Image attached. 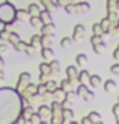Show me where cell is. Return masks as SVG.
I'll return each instance as SVG.
<instances>
[{
  "instance_id": "cell-3",
  "label": "cell",
  "mask_w": 119,
  "mask_h": 124,
  "mask_svg": "<svg viewBox=\"0 0 119 124\" xmlns=\"http://www.w3.org/2000/svg\"><path fill=\"white\" fill-rule=\"evenodd\" d=\"M86 62H87V58L84 56V54H78L77 56V64L78 65H84Z\"/></svg>"
},
{
  "instance_id": "cell-11",
  "label": "cell",
  "mask_w": 119,
  "mask_h": 124,
  "mask_svg": "<svg viewBox=\"0 0 119 124\" xmlns=\"http://www.w3.org/2000/svg\"><path fill=\"white\" fill-rule=\"evenodd\" d=\"M91 118H92V120H99V116H98L97 114H91Z\"/></svg>"
},
{
  "instance_id": "cell-1",
  "label": "cell",
  "mask_w": 119,
  "mask_h": 124,
  "mask_svg": "<svg viewBox=\"0 0 119 124\" xmlns=\"http://www.w3.org/2000/svg\"><path fill=\"white\" fill-rule=\"evenodd\" d=\"M115 88H116V82H115V80H105V83H104V89L107 91V92L113 91Z\"/></svg>"
},
{
  "instance_id": "cell-4",
  "label": "cell",
  "mask_w": 119,
  "mask_h": 124,
  "mask_svg": "<svg viewBox=\"0 0 119 124\" xmlns=\"http://www.w3.org/2000/svg\"><path fill=\"white\" fill-rule=\"evenodd\" d=\"M99 82H101L99 76H92V77H91V83H92L93 86H98V85H99Z\"/></svg>"
},
{
  "instance_id": "cell-10",
  "label": "cell",
  "mask_w": 119,
  "mask_h": 124,
  "mask_svg": "<svg viewBox=\"0 0 119 124\" xmlns=\"http://www.w3.org/2000/svg\"><path fill=\"white\" fill-rule=\"evenodd\" d=\"M93 32H95V33H101V26H99V24H95V26H93Z\"/></svg>"
},
{
  "instance_id": "cell-12",
  "label": "cell",
  "mask_w": 119,
  "mask_h": 124,
  "mask_svg": "<svg viewBox=\"0 0 119 124\" xmlns=\"http://www.w3.org/2000/svg\"><path fill=\"white\" fill-rule=\"evenodd\" d=\"M6 52V46L3 44V46H0V53H5Z\"/></svg>"
},
{
  "instance_id": "cell-8",
  "label": "cell",
  "mask_w": 119,
  "mask_h": 124,
  "mask_svg": "<svg viewBox=\"0 0 119 124\" xmlns=\"http://www.w3.org/2000/svg\"><path fill=\"white\" fill-rule=\"evenodd\" d=\"M110 71L113 73V74H119V65H113L110 68Z\"/></svg>"
},
{
  "instance_id": "cell-6",
  "label": "cell",
  "mask_w": 119,
  "mask_h": 124,
  "mask_svg": "<svg viewBox=\"0 0 119 124\" xmlns=\"http://www.w3.org/2000/svg\"><path fill=\"white\" fill-rule=\"evenodd\" d=\"M60 46L62 47H70L71 46V38H63L62 42H60Z\"/></svg>"
},
{
  "instance_id": "cell-9",
  "label": "cell",
  "mask_w": 119,
  "mask_h": 124,
  "mask_svg": "<svg viewBox=\"0 0 119 124\" xmlns=\"http://www.w3.org/2000/svg\"><path fill=\"white\" fill-rule=\"evenodd\" d=\"M87 76H89V73H87V71H81V73H80V80L87 79Z\"/></svg>"
},
{
  "instance_id": "cell-5",
  "label": "cell",
  "mask_w": 119,
  "mask_h": 124,
  "mask_svg": "<svg viewBox=\"0 0 119 124\" xmlns=\"http://www.w3.org/2000/svg\"><path fill=\"white\" fill-rule=\"evenodd\" d=\"M66 73L70 74V77H76V76H77V70H76L74 67H70V68L66 70Z\"/></svg>"
},
{
  "instance_id": "cell-2",
  "label": "cell",
  "mask_w": 119,
  "mask_h": 124,
  "mask_svg": "<svg viewBox=\"0 0 119 124\" xmlns=\"http://www.w3.org/2000/svg\"><path fill=\"white\" fill-rule=\"evenodd\" d=\"M84 32V27L81 26V24H78V26L76 27V35H74V38H78V36H81Z\"/></svg>"
},
{
  "instance_id": "cell-7",
  "label": "cell",
  "mask_w": 119,
  "mask_h": 124,
  "mask_svg": "<svg viewBox=\"0 0 119 124\" xmlns=\"http://www.w3.org/2000/svg\"><path fill=\"white\" fill-rule=\"evenodd\" d=\"M50 56H53V50L51 48H45L44 50V58H50Z\"/></svg>"
},
{
  "instance_id": "cell-13",
  "label": "cell",
  "mask_w": 119,
  "mask_h": 124,
  "mask_svg": "<svg viewBox=\"0 0 119 124\" xmlns=\"http://www.w3.org/2000/svg\"><path fill=\"white\" fill-rule=\"evenodd\" d=\"M0 65H3V61L2 59H0Z\"/></svg>"
}]
</instances>
